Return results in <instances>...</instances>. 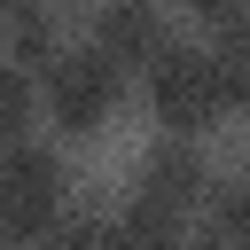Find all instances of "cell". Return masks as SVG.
Wrapping results in <instances>:
<instances>
[{
	"mask_svg": "<svg viewBox=\"0 0 250 250\" xmlns=\"http://www.w3.org/2000/svg\"><path fill=\"white\" fill-rule=\"evenodd\" d=\"M31 86H39V109L55 117V133H62V141L102 133V125L117 117V102H125V70H109L86 39H78V47H62Z\"/></svg>",
	"mask_w": 250,
	"mask_h": 250,
	"instance_id": "6da1fadb",
	"label": "cell"
},
{
	"mask_svg": "<svg viewBox=\"0 0 250 250\" xmlns=\"http://www.w3.org/2000/svg\"><path fill=\"white\" fill-rule=\"evenodd\" d=\"M141 78H148V109H156V125H172V141H188L195 125L227 117L219 109V70H211L203 39H164Z\"/></svg>",
	"mask_w": 250,
	"mask_h": 250,
	"instance_id": "7a4b0ae2",
	"label": "cell"
},
{
	"mask_svg": "<svg viewBox=\"0 0 250 250\" xmlns=\"http://www.w3.org/2000/svg\"><path fill=\"white\" fill-rule=\"evenodd\" d=\"M133 195H141V203H156V211H172V219H188L195 203H211V164H203V148L164 133V141L141 156V172H133Z\"/></svg>",
	"mask_w": 250,
	"mask_h": 250,
	"instance_id": "3957f363",
	"label": "cell"
},
{
	"mask_svg": "<svg viewBox=\"0 0 250 250\" xmlns=\"http://www.w3.org/2000/svg\"><path fill=\"white\" fill-rule=\"evenodd\" d=\"M164 39H172V23H164L156 8H141V0H109V8L86 23V47H94L109 70H133V62L148 70V55H156Z\"/></svg>",
	"mask_w": 250,
	"mask_h": 250,
	"instance_id": "277c9868",
	"label": "cell"
},
{
	"mask_svg": "<svg viewBox=\"0 0 250 250\" xmlns=\"http://www.w3.org/2000/svg\"><path fill=\"white\" fill-rule=\"evenodd\" d=\"M62 47H70V39H62V16H55V8H8V16H0V62H16V70L39 78Z\"/></svg>",
	"mask_w": 250,
	"mask_h": 250,
	"instance_id": "5b68a950",
	"label": "cell"
},
{
	"mask_svg": "<svg viewBox=\"0 0 250 250\" xmlns=\"http://www.w3.org/2000/svg\"><path fill=\"white\" fill-rule=\"evenodd\" d=\"M180 242H188V219H172V211H156L141 195H125L102 219V250H180Z\"/></svg>",
	"mask_w": 250,
	"mask_h": 250,
	"instance_id": "8992f818",
	"label": "cell"
},
{
	"mask_svg": "<svg viewBox=\"0 0 250 250\" xmlns=\"http://www.w3.org/2000/svg\"><path fill=\"white\" fill-rule=\"evenodd\" d=\"M0 172H8L16 188H31L39 203H62V188H70V172H62V148H55V141H31V133L0 148Z\"/></svg>",
	"mask_w": 250,
	"mask_h": 250,
	"instance_id": "52a82bcc",
	"label": "cell"
},
{
	"mask_svg": "<svg viewBox=\"0 0 250 250\" xmlns=\"http://www.w3.org/2000/svg\"><path fill=\"white\" fill-rule=\"evenodd\" d=\"M55 219H62V203H39L31 188H16V180L0 172V250H31Z\"/></svg>",
	"mask_w": 250,
	"mask_h": 250,
	"instance_id": "ba28073f",
	"label": "cell"
},
{
	"mask_svg": "<svg viewBox=\"0 0 250 250\" xmlns=\"http://www.w3.org/2000/svg\"><path fill=\"white\" fill-rule=\"evenodd\" d=\"M211 70H219V109H250V39L242 47H211Z\"/></svg>",
	"mask_w": 250,
	"mask_h": 250,
	"instance_id": "9c48e42d",
	"label": "cell"
},
{
	"mask_svg": "<svg viewBox=\"0 0 250 250\" xmlns=\"http://www.w3.org/2000/svg\"><path fill=\"white\" fill-rule=\"evenodd\" d=\"M31 250H102V219H94V211H62Z\"/></svg>",
	"mask_w": 250,
	"mask_h": 250,
	"instance_id": "30bf717a",
	"label": "cell"
},
{
	"mask_svg": "<svg viewBox=\"0 0 250 250\" xmlns=\"http://www.w3.org/2000/svg\"><path fill=\"white\" fill-rule=\"evenodd\" d=\"M180 250H234V242H227V234H219V227H211V219H203V227H195V234H188V242H180Z\"/></svg>",
	"mask_w": 250,
	"mask_h": 250,
	"instance_id": "8fae6325",
	"label": "cell"
},
{
	"mask_svg": "<svg viewBox=\"0 0 250 250\" xmlns=\"http://www.w3.org/2000/svg\"><path fill=\"white\" fill-rule=\"evenodd\" d=\"M242 250H250V234H242Z\"/></svg>",
	"mask_w": 250,
	"mask_h": 250,
	"instance_id": "7c38bea8",
	"label": "cell"
}]
</instances>
